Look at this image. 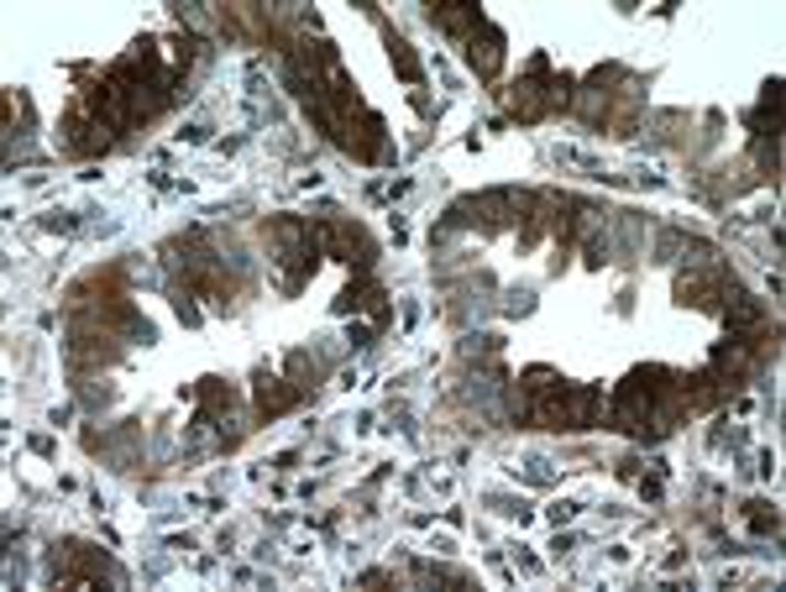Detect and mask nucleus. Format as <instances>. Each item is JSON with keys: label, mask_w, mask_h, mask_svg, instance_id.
Segmentation results:
<instances>
[{"label": "nucleus", "mask_w": 786, "mask_h": 592, "mask_svg": "<svg viewBox=\"0 0 786 592\" xmlns=\"http://www.w3.org/2000/svg\"><path fill=\"white\" fill-rule=\"evenodd\" d=\"M750 525H755V529H776V514H765V504H750Z\"/></svg>", "instance_id": "obj_10"}, {"label": "nucleus", "mask_w": 786, "mask_h": 592, "mask_svg": "<svg viewBox=\"0 0 786 592\" xmlns=\"http://www.w3.org/2000/svg\"><path fill=\"white\" fill-rule=\"evenodd\" d=\"M110 136H116V132L106 127V116H100V110H95L85 95H79V100L68 106V116H64V147H68V153H106Z\"/></svg>", "instance_id": "obj_3"}, {"label": "nucleus", "mask_w": 786, "mask_h": 592, "mask_svg": "<svg viewBox=\"0 0 786 592\" xmlns=\"http://www.w3.org/2000/svg\"><path fill=\"white\" fill-rule=\"evenodd\" d=\"M603 409V394L588 383H561L556 373L535 368L530 373V415L541 419L546 430H588Z\"/></svg>", "instance_id": "obj_1"}, {"label": "nucleus", "mask_w": 786, "mask_h": 592, "mask_svg": "<svg viewBox=\"0 0 786 592\" xmlns=\"http://www.w3.org/2000/svg\"><path fill=\"white\" fill-rule=\"evenodd\" d=\"M503 106H509V116H520V121H541V116H546V74L520 79V85L503 95Z\"/></svg>", "instance_id": "obj_5"}, {"label": "nucleus", "mask_w": 786, "mask_h": 592, "mask_svg": "<svg viewBox=\"0 0 786 592\" xmlns=\"http://www.w3.org/2000/svg\"><path fill=\"white\" fill-rule=\"evenodd\" d=\"M294 398H299V388H294V383L284 388V377H262L258 383V409L262 415H279V409H288Z\"/></svg>", "instance_id": "obj_7"}, {"label": "nucleus", "mask_w": 786, "mask_h": 592, "mask_svg": "<svg viewBox=\"0 0 786 592\" xmlns=\"http://www.w3.org/2000/svg\"><path fill=\"white\" fill-rule=\"evenodd\" d=\"M389 58L399 64V74H404L410 85H419V58L410 53V43H404V37H393V32H389Z\"/></svg>", "instance_id": "obj_9"}, {"label": "nucleus", "mask_w": 786, "mask_h": 592, "mask_svg": "<svg viewBox=\"0 0 786 592\" xmlns=\"http://www.w3.org/2000/svg\"><path fill=\"white\" fill-rule=\"evenodd\" d=\"M100 571H106V561H100L95 550L68 546V561L58 567V577H64V582H74V577H100Z\"/></svg>", "instance_id": "obj_8"}, {"label": "nucleus", "mask_w": 786, "mask_h": 592, "mask_svg": "<svg viewBox=\"0 0 786 592\" xmlns=\"http://www.w3.org/2000/svg\"><path fill=\"white\" fill-rule=\"evenodd\" d=\"M430 22L440 26V32H451V37H472V32H482L488 26V17H482L472 0H430Z\"/></svg>", "instance_id": "obj_4"}, {"label": "nucleus", "mask_w": 786, "mask_h": 592, "mask_svg": "<svg viewBox=\"0 0 786 592\" xmlns=\"http://www.w3.org/2000/svg\"><path fill=\"white\" fill-rule=\"evenodd\" d=\"M309 242H315L320 257H341V263H368L372 257V242L351 220H315V226H309Z\"/></svg>", "instance_id": "obj_2"}, {"label": "nucleus", "mask_w": 786, "mask_h": 592, "mask_svg": "<svg viewBox=\"0 0 786 592\" xmlns=\"http://www.w3.org/2000/svg\"><path fill=\"white\" fill-rule=\"evenodd\" d=\"M467 64L478 68L482 79H493L503 68V32L499 26H482V32H472L467 37Z\"/></svg>", "instance_id": "obj_6"}]
</instances>
